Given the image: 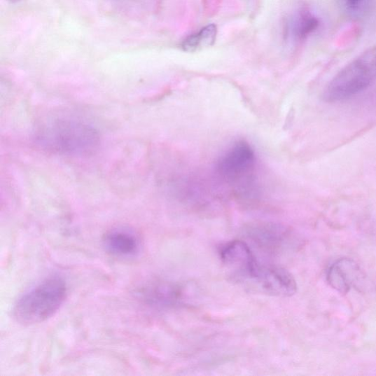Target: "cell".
Listing matches in <instances>:
<instances>
[{
	"instance_id": "30bf717a",
	"label": "cell",
	"mask_w": 376,
	"mask_h": 376,
	"mask_svg": "<svg viewBox=\"0 0 376 376\" xmlns=\"http://www.w3.org/2000/svg\"><path fill=\"white\" fill-rule=\"evenodd\" d=\"M287 233L281 225L267 223L251 225L247 230L249 238L267 251H274L281 247Z\"/></svg>"
},
{
	"instance_id": "9c48e42d",
	"label": "cell",
	"mask_w": 376,
	"mask_h": 376,
	"mask_svg": "<svg viewBox=\"0 0 376 376\" xmlns=\"http://www.w3.org/2000/svg\"><path fill=\"white\" fill-rule=\"evenodd\" d=\"M359 266L353 260L340 259L328 270L327 281L333 289L342 294H347L362 279Z\"/></svg>"
},
{
	"instance_id": "277c9868",
	"label": "cell",
	"mask_w": 376,
	"mask_h": 376,
	"mask_svg": "<svg viewBox=\"0 0 376 376\" xmlns=\"http://www.w3.org/2000/svg\"><path fill=\"white\" fill-rule=\"evenodd\" d=\"M256 155L251 146L244 141L235 143L219 158L216 169L228 183L246 189L254 171Z\"/></svg>"
},
{
	"instance_id": "8992f818",
	"label": "cell",
	"mask_w": 376,
	"mask_h": 376,
	"mask_svg": "<svg viewBox=\"0 0 376 376\" xmlns=\"http://www.w3.org/2000/svg\"><path fill=\"white\" fill-rule=\"evenodd\" d=\"M251 283L264 293L279 297H290L297 291L293 276L281 267L261 264Z\"/></svg>"
},
{
	"instance_id": "5b68a950",
	"label": "cell",
	"mask_w": 376,
	"mask_h": 376,
	"mask_svg": "<svg viewBox=\"0 0 376 376\" xmlns=\"http://www.w3.org/2000/svg\"><path fill=\"white\" fill-rule=\"evenodd\" d=\"M220 257L240 281H250L260 265L249 246L242 240H233L225 244L221 248Z\"/></svg>"
},
{
	"instance_id": "8fae6325",
	"label": "cell",
	"mask_w": 376,
	"mask_h": 376,
	"mask_svg": "<svg viewBox=\"0 0 376 376\" xmlns=\"http://www.w3.org/2000/svg\"><path fill=\"white\" fill-rule=\"evenodd\" d=\"M218 34L217 26L211 24L205 26L198 33L187 37L182 43V49L188 53H194L212 47Z\"/></svg>"
},
{
	"instance_id": "6da1fadb",
	"label": "cell",
	"mask_w": 376,
	"mask_h": 376,
	"mask_svg": "<svg viewBox=\"0 0 376 376\" xmlns=\"http://www.w3.org/2000/svg\"><path fill=\"white\" fill-rule=\"evenodd\" d=\"M67 294L63 279L53 277L45 279L18 300L13 307V318L24 326L47 321L62 307Z\"/></svg>"
},
{
	"instance_id": "4fadbf2b",
	"label": "cell",
	"mask_w": 376,
	"mask_h": 376,
	"mask_svg": "<svg viewBox=\"0 0 376 376\" xmlns=\"http://www.w3.org/2000/svg\"><path fill=\"white\" fill-rule=\"evenodd\" d=\"M340 6L347 16L363 19L372 11L375 0H338Z\"/></svg>"
},
{
	"instance_id": "7a4b0ae2",
	"label": "cell",
	"mask_w": 376,
	"mask_h": 376,
	"mask_svg": "<svg viewBox=\"0 0 376 376\" xmlns=\"http://www.w3.org/2000/svg\"><path fill=\"white\" fill-rule=\"evenodd\" d=\"M376 81V46L361 54L338 72L326 87L323 99L328 103L349 99L363 92Z\"/></svg>"
},
{
	"instance_id": "7c38bea8",
	"label": "cell",
	"mask_w": 376,
	"mask_h": 376,
	"mask_svg": "<svg viewBox=\"0 0 376 376\" xmlns=\"http://www.w3.org/2000/svg\"><path fill=\"white\" fill-rule=\"evenodd\" d=\"M320 26V20L310 11L304 10L294 20L292 32L296 39L303 41L317 32Z\"/></svg>"
},
{
	"instance_id": "3957f363",
	"label": "cell",
	"mask_w": 376,
	"mask_h": 376,
	"mask_svg": "<svg viewBox=\"0 0 376 376\" xmlns=\"http://www.w3.org/2000/svg\"><path fill=\"white\" fill-rule=\"evenodd\" d=\"M42 139L57 151L81 154L92 151L97 144L95 130L74 121H56L43 132Z\"/></svg>"
},
{
	"instance_id": "52a82bcc",
	"label": "cell",
	"mask_w": 376,
	"mask_h": 376,
	"mask_svg": "<svg viewBox=\"0 0 376 376\" xmlns=\"http://www.w3.org/2000/svg\"><path fill=\"white\" fill-rule=\"evenodd\" d=\"M185 284L155 282L148 284L141 292L144 302L159 309L181 306L187 303L191 293Z\"/></svg>"
},
{
	"instance_id": "ba28073f",
	"label": "cell",
	"mask_w": 376,
	"mask_h": 376,
	"mask_svg": "<svg viewBox=\"0 0 376 376\" xmlns=\"http://www.w3.org/2000/svg\"><path fill=\"white\" fill-rule=\"evenodd\" d=\"M105 249L117 258H132L137 257L141 249L139 236L127 228H116L110 230L103 237Z\"/></svg>"
}]
</instances>
